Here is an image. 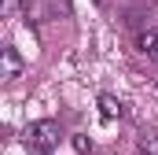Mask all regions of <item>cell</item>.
I'll return each mask as SVG.
<instances>
[{"label": "cell", "instance_id": "1", "mask_svg": "<svg viewBox=\"0 0 158 155\" xmlns=\"http://www.w3.org/2000/svg\"><path fill=\"white\" fill-rule=\"evenodd\" d=\"M59 137H63V133H59V126H55L52 118H44V122H33V126L26 129V144H30L37 155H52V148L59 144Z\"/></svg>", "mask_w": 158, "mask_h": 155}, {"label": "cell", "instance_id": "2", "mask_svg": "<svg viewBox=\"0 0 158 155\" xmlns=\"http://www.w3.org/2000/svg\"><path fill=\"white\" fill-rule=\"evenodd\" d=\"M22 74V55L7 44L4 52H0V78H7V81H15V78Z\"/></svg>", "mask_w": 158, "mask_h": 155}, {"label": "cell", "instance_id": "3", "mask_svg": "<svg viewBox=\"0 0 158 155\" xmlns=\"http://www.w3.org/2000/svg\"><path fill=\"white\" fill-rule=\"evenodd\" d=\"M96 104H99V115L107 118V122H114V118H121V115H125L121 100H118V96H110V92H103V96H99Z\"/></svg>", "mask_w": 158, "mask_h": 155}, {"label": "cell", "instance_id": "4", "mask_svg": "<svg viewBox=\"0 0 158 155\" xmlns=\"http://www.w3.org/2000/svg\"><path fill=\"white\" fill-rule=\"evenodd\" d=\"M136 44H140V52H147V55H151V52H155V44H158V30H143Z\"/></svg>", "mask_w": 158, "mask_h": 155}, {"label": "cell", "instance_id": "5", "mask_svg": "<svg viewBox=\"0 0 158 155\" xmlns=\"http://www.w3.org/2000/svg\"><path fill=\"white\" fill-rule=\"evenodd\" d=\"M140 155H158V133H143L140 137Z\"/></svg>", "mask_w": 158, "mask_h": 155}, {"label": "cell", "instance_id": "6", "mask_svg": "<svg viewBox=\"0 0 158 155\" xmlns=\"http://www.w3.org/2000/svg\"><path fill=\"white\" fill-rule=\"evenodd\" d=\"M74 148H77L81 155H88V152H92V140H88L85 133H74Z\"/></svg>", "mask_w": 158, "mask_h": 155}, {"label": "cell", "instance_id": "7", "mask_svg": "<svg viewBox=\"0 0 158 155\" xmlns=\"http://www.w3.org/2000/svg\"><path fill=\"white\" fill-rule=\"evenodd\" d=\"M151 59H155V63H158V44H155V52H151Z\"/></svg>", "mask_w": 158, "mask_h": 155}, {"label": "cell", "instance_id": "8", "mask_svg": "<svg viewBox=\"0 0 158 155\" xmlns=\"http://www.w3.org/2000/svg\"><path fill=\"white\" fill-rule=\"evenodd\" d=\"M11 4H15V0H7V7H11Z\"/></svg>", "mask_w": 158, "mask_h": 155}, {"label": "cell", "instance_id": "9", "mask_svg": "<svg viewBox=\"0 0 158 155\" xmlns=\"http://www.w3.org/2000/svg\"><path fill=\"white\" fill-rule=\"evenodd\" d=\"M96 4H103V0H96Z\"/></svg>", "mask_w": 158, "mask_h": 155}]
</instances>
